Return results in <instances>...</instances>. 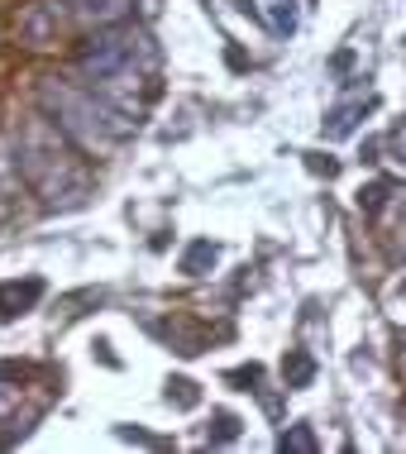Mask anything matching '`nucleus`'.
<instances>
[{
	"mask_svg": "<svg viewBox=\"0 0 406 454\" xmlns=\"http://www.w3.org/2000/svg\"><path fill=\"white\" fill-rule=\"evenodd\" d=\"M77 63H82L86 77H91V91H101V101H110L129 120L134 110H139L134 87L158 67V48L144 29H134V24L120 20V24H101V29L82 43Z\"/></svg>",
	"mask_w": 406,
	"mask_h": 454,
	"instance_id": "nucleus-1",
	"label": "nucleus"
},
{
	"mask_svg": "<svg viewBox=\"0 0 406 454\" xmlns=\"http://www.w3.org/2000/svg\"><path fill=\"white\" fill-rule=\"evenodd\" d=\"M67 134L53 129L48 120H34L29 129L20 134V173L29 177V187L43 196L48 206H77L91 192V177H86L82 158L67 149Z\"/></svg>",
	"mask_w": 406,
	"mask_h": 454,
	"instance_id": "nucleus-2",
	"label": "nucleus"
},
{
	"mask_svg": "<svg viewBox=\"0 0 406 454\" xmlns=\"http://www.w3.org/2000/svg\"><path fill=\"white\" fill-rule=\"evenodd\" d=\"M39 101H43L48 115H53V125L63 129L72 144H82V149H110V144L125 139L129 125H134V120H125L96 91L67 87V82H58V77L39 82Z\"/></svg>",
	"mask_w": 406,
	"mask_h": 454,
	"instance_id": "nucleus-3",
	"label": "nucleus"
},
{
	"mask_svg": "<svg viewBox=\"0 0 406 454\" xmlns=\"http://www.w3.org/2000/svg\"><path fill=\"white\" fill-rule=\"evenodd\" d=\"M43 297V278H24V282H0V316L15 321V316L34 311Z\"/></svg>",
	"mask_w": 406,
	"mask_h": 454,
	"instance_id": "nucleus-4",
	"label": "nucleus"
},
{
	"mask_svg": "<svg viewBox=\"0 0 406 454\" xmlns=\"http://www.w3.org/2000/svg\"><path fill=\"white\" fill-rule=\"evenodd\" d=\"M63 5L77 20L96 24V29H101V24H120V20L134 15V0H63Z\"/></svg>",
	"mask_w": 406,
	"mask_h": 454,
	"instance_id": "nucleus-5",
	"label": "nucleus"
},
{
	"mask_svg": "<svg viewBox=\"0 0 406 454\" xmlns=\"http://www.w3.org/2000/svg\"><path fill=\"white\" fill-rule=\"evenodd\" d=\"M20 29H24V39H29L34 48H43L58 29H63V10H58L53 0H39V5H34L29 15L20 20Z\"/></svg>",
	"mask_w": 406,
	"mask_h": 454,
	"instance_id": "nucleus-6",
	"label": "nucleus"
},
{
	"mask_svg": "<svg viewBox=\"0 0 406 454\" xmlns=\"http://www.w3.org/2000/svg\"><path fill=\"white\" fill-rule=\"evenodd\" d=\"M215 259H220V249H215V244H211V239H196L191 249H187V259H182V273L201 278V273H206V268H211Z\"/></svg>",
	"mask_w": 406,
	"mask_h": 454,
	"instance_id": "nucleus-7",
	"label": "nucleus"
},
{
	"mask_svg": "<svg viewBox=\"0 0 406 454\" xmlns=\"http://www.w3.org/2000/svg\"><path fill=\"white\" fill-rule=\"evenodd\" d=\"M263 15L277 34H292L297 29V0H263Z\"/></svg>",
	"mask_w": 406,
	"mask_h": 454,
	"instance_id": "nucleus-8",
	"label": "nucleus"
},
{
	"mask_svg": "<svg viewBox=\"0 0 406 454\" xmlns=\"http://www.w3.org/2000/svg\"><path fill=\"white\" fill-rule=\"evenodd\" d=\"M359 115H363V106H340V110H330V120H325V139H344V134L359 125Z\"/></svg>",
	"mask_w": 406,
	"mask_h": 454,
	"instance_id": "nucleus-9",
	"label": "nucleus"
},
{
	"mask_svg": "<svg viewBox=\"0 0 406 454\" xmlns=\"http://www.w3.org/2000/svg\"><path fill=\"white\" fill-rule=\"evenodd\" d=\"M311 373H316V364L306 359V354H292V359H287V387H306V383H311Z\"/></svg>",
	"mask_w": 406,
	"mask_h": 454,
	"instance_id": "nucleus-10",
	"label": "nucleus"
},
{
	"mask_svg": "<svg viewBox=\"0 0 406 454\" xmlns=\"http://www.w3.org/2000/svg\"><path fill=\"white\" fill-rule=\"evenodd\" d=\"M168 402H177V407H196V383L172 378V383H168Z\"/></svg>",
	"mask_w": 406,
	"mask_h": 454,
	"instance_id": "nucleus-11",
	"label": "nucleus"
},
{
	"mask_svg": "<svg viewBox=\"0 0 406 454\" xmlns=\"http://www.w3.org/2000/svg\"><path fill=\"white\" fill-rule=\"evenodd\" d=\"M282 450H301V454H311V450H316V435L306 431V426H292V431L282 435Z\"/></svg>",
	"mask_w": 406,
	"mask_h": 454,
	"instance_id": "nucleus-12",
	"label": "nucleus"
},
{
	"mask_svg": "<svg viewBox=\"0 0 406 454\" xmlns=\"http://www.w3.org/2000/svg\"><path fill=\"white\" fill-rule=\"evenodd\" d=\"M387 192H392V187H387V182H373V187H363V192H359V206H363V211H368V215H373V211H378V206H383V201H387Z\"/></svg>",
	"mask_w": 406,
	"mask_h": 454,
	"instance_id": "nucleus-13",
	"label": "nucleus"
},
{
	"mask_svg": "<svg viewBox=\"0 0 406 454\" xmlns=\"http://www.w3.org/2000/svg\"><path fill=\"white\" fill-rule=\"evenodd\" d=\"M387 149H392V158H402V163H406V120H397V125H392Z\"/></svg>",
	"mask_w": 406,
	"mask_h": 454,
	"instance_id": "nucleus-14",
	"label": "nucleus"
},
{
	"mask_svg": "<svg viewBox=\"0 0 406 454\" xmlns=\"http://www.w3.org/2000/svg\"><path fill=\"white\" fill-rule=\"evenodd\" d=\"M397 215H402V220H406V187H402V192H397Z\"/></svg>",
	"mask_w": 406,
	"mask_h": 454,
	"instance_id": "nucleus-15",
	"label": "nucleus"
},
{
	"mask_svg": "<svg viewBox=\"0 0 406 454\" xmlns=\"http://www.w3.org/2000/svg\"><path fill=\"white\" fill-rule=\"evenodd\" d=\"M397 249H402V254H406V235H397Z\"/></svg>",
	"mask_w": 406,
	"mask_h": 454,
	"instance_id": "nucleus-16",
	"label": "nucleus"
},
{
	"mask_svg": "<svg viewBox=\"0 0 406 454\" xmlns=\"http://www.w3.org/2000/svg\"><path fill=\"white\" fill-rule=\"evenodd\" d=\"M402 297H406V278H402Z\"/></svg>",
	"mask_w": 406,
	"mask_h": 454,
	"instance_id": "nucleus-17",
	"label": "nucleus"
}]
</instances>
